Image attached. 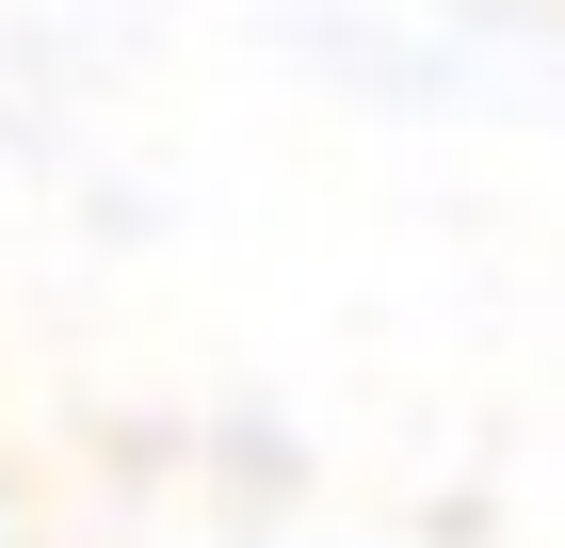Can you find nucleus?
Instances as JSON below:
<instances>
[]
</instances>
